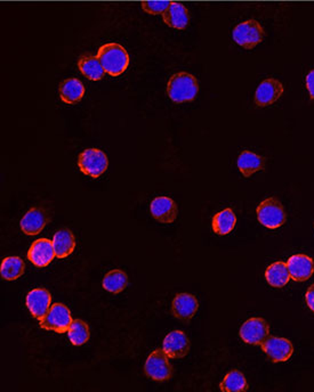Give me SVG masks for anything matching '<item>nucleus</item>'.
Masks as SVG:
<instances>
[{"instance_id": "nucleus-18", "label": "nucleus", "mask_w": 314, "mask_h": 392, "mask_svg": "<svg viewBox=\"0 0 314 392\" xmlns=\"http://www.w3.org/2000/svg\"><path fill=\"white\" fill-rule=\"evenodd\" d=\"M165 24L176 30H184L190 22L189 10L183 3L171 1L168 8L162 13Z\"/></svg>"}, {"instance_id": "nucleus-17", "label": "nucleus", "mask_w": 314, "mask_h": 392, "mask_svg": "<svg viewBox=\"0 0 314 392\" xmlns=\"http://www.w3.org/2000/svg\"><path fill=\"white\" fill-rule=\"evenodd\" d=\"M49 222V217L42 208H33L21 219L20 226L22 232L29 236L40 234Z\"/></svg>"}, {"instance_id": "nucleus-26", "label": "nucleus", "mask_w": 314, "mask_h": 392, "mask_svg": "<svg viewBox=\"0 0 314 392\" xmlns=\"http://www.w3.org/2000/svg\"><path fill=\"white\" fill-rule=\"evenodd\" d=\"M26 265L20 257H7L1 262L0 274L5 280H17L24 274Z\"/></svg>"}, {"instance_id": "nucleus-19", "label": "nucleus", "mask_w": 314, "mask_h": 392, "mask_svg": "<svg viewBox=\"0 0 314 392\" xmlns=\"http://www.w3.org/2000/svg\"><path fill=\"white\" fill-rule=\"evenodd\" d=\"M86 89L80 80L76 78H69L62 81L60 84L59 93L62 102L65 104H77L82 100Z\"/></svg>"}, {"instance_id": "nucleus-29", "label": "nucleus", "mask_w": 314, "mask_h": 392, "mask_svg": "<svg viewBox=\"0 0 314 392\" xmlns=\"http://www.w3.org/2000/svg\"><path fill=\"white\" fill-rule=\"evenodd\" d=\"M169 3L171 1L166 0H148V1H142L141 7L150 15H162V13L168 8Z\"/></svg>"}, {"instance_id": "nucleus-20", "label": "nucleus", "mask_w": 314, "mask_h": 392, "mask_svg": "<svg viewBox=\"0 0 314 392\" xmlns=\"http://www.w3.org/2000/svg\"><path fill=\"white\" fill-rule=\"evenodd\" d=\"M240 172L243 177H250L257 171H262L265 169V160L261 155H257L254 152L243 151L239 155L236 161Z\"/></svg>"}, {"instance_id": "nucleus-23", "label": "nucleus", "mask_w": 314, "mask_h": 392, "mask_svg": "<svg viewBox=\"0 0 314 392\" xmlns=\"http://www.w3.org/2000/svg\"><path fill=\"white\" fill-rule=\"evenodd\" d=\"M265 278L273 287H284L290 280L288 266L284 261L273 262L266 268Z\"/></svg>"}, {"instance_id": "nucleus-3", "label": "nucleus", "mask_w": 314, "mask_h": 392, "mask_svg": "<svg viewBox=\"0 0 314 392\" xmlns=\"http://www.w3.org/2000/svg\"><path fill=\"white\" fill-rule=\"evenodd\" d=\"M257 219L264 227L277 229L287 220L285 208L275 197H269L257 206Z\"/></svg>"}, {"instance_id": "nucleus-24", "label": "nucleus", "mask_w": 314, "mask_h": 392, "mask_svg": "<svg viewBox=\"0 0 314 392\" xmlns=\"http://www.w3.org/2000/svg\"><path fill=\"white\" fill-rule=\"evenodd\" d=\"M236 224V213H234V210L227 208L214 215L211 227L217 235L224 236V235L230 234L234 231Z\"/></svg>"}, {"instance_id": "nucleus-10", "label": "nucleus", "mask_w": 314, "mask_h": 392, "mask_svg": "<svg viewBox=\"0 0 314 392\" xmlns=\"http://www.w3.org/2000/svg\"><path fill=\"white\" fill-rule=\"evenodd\" d=\"M190 341L182 331H173L166 335L162 342V350L172 359H180L188 356L190 351Z\"/></svg>"}, {"instance_id": "nucleus-16", "label": "nucleus", "mask_w": 314, "mask_h": 392, "mask_svg": "<svg viewBox=\"0 0 314 392\" xmlns=\"http://www.w3.org/2000/svg\"><path fill=\"white\" fill-rule=\"evenodd\" d=\"M198 308H199V303L197 298L189 293H180L173 300V315L181 321H190L195 315Z\"/></svg>"}, {"instance_id": "nucleus-6", "label": "nucleus", "mask_w": 314, "mask_h": 392, "mask_svg": "<svg viewBox=\"0 0 314 392\" xmlns=\"http://www.w3.org/2000/svg\"><path fill=\"white\" fill-rule=\"evenodd\" d=\"M71 321V312L68 307L63 303H54L45 317L40 319V326L45 331H53L63 335L69 331Z\"/></svg>"}, {"instance_id": "nucleus-2", "label": "nucleus", "mask_w": 314, "mask_h": 392, "mask_svg": "<svg viewBox=\"0 0 314 392\" xmlns=\"http://www.w3.org/2000/svg\"><path fill=\"white\" fill-rule=\"evenodd\" d=\"M199 91L197 78L188 72H178L169 79L167 93L169 98L176 104L191 102Z\"/></svg>"}, {"instance_id": "nucleus-9", "label": "nucleus", "mask_w": 314, "mask_h": 392, "mask_svg": "<svg viewBox=\"0 0 314 392\" xmlns=\"http://www.w3.org/2000/svg\"><path fill=\"white\" fill-rule=\"evenodd\" d=\"M262 350L273 363H284L293 356L294 347L290 341L278 337H268L261 344Z\"/></svg>"}, {"instance_id": "nucleus-14", "label": "nucleus", "mask_w": 314, "mask_h": 392, "mask_svg": "<svg viewBox=\"0 0 314 392\" xmlns=\"http://www.w3.org/2000/svg\"><path fill=\"white\" fill-rule=\"evenodd\" d=\"M26 303L31 315L40 321L51 308L52 296L46 289H35L26 294Z\"/></svg>"}, {"instance_id": "nucleus-21", "label": "nucleus", "mask_w": 314, "mask_h": 392, "mask_svg": "<svg viewBox=\"0 0 314 392\" xmlns=\"http://www.w3.org/2000/svg\"><path fill=\"white\" fill-rule=\"evenodd\" d=\"M53 247L59 259L69 257L76 249L75 235L70 229H61L54 234Z\"/></svg>"}, {"instance_id": "nucleus-13", "label": "nucleus", "mask_w": 314, "mask_h": 392, "mask_svg": "<svg viewBox=\"0 0 314 392\" xmlns=\"http://www.w3.org/2000/svg\"><path fill=\"white\" fill-rule=\"evenodd\" d=\"M153 218L162 224H172L177 219L178 208L174 199L167 196H159L150 206Z\"/></svg>"}, {"instance_id": "nucleus-22", "label": "nucleus", "mask_w": 314, "mask_h": 392, "mask_svg": "<svg viewBox=\"0 0 314 392\" xmlns=\"http://www.w3.org/2000/svg\"><path fill=\"white\" fill-rule=\"evenodd\" d=\"M78 68L81 73L91 81L101 80L105 73L98 56L91 55L81 56L78 61Z\"/></svg>"}, {"instance_id": "nucleus-1", "label": "nucleus", "mask_w": 314, "mask_h": 392, "mask_svg": "<svg viewBox=\"0 0 314 392\" xmlns=\"http://www.w3.org/2000/svg\"><path fill=\"white\" fill-rule=\"evenodd\" d=\"M98 58L105 73L111 77H119L130 66V55L126 49L117 42H110L101 46Z\"/></svg>"}, {"instance_id": "nucleus-4", "label": "nucleus", "mask_w": 314, "mask_h": 392, "mask_svg": "<svg viewBox=\"0 0 314 392\" xmlns=\"http://www.w3.org/2000/svg\"><path fill=\"white\" fill-rule=\"evenodd\" d=\"M78 167L86 176L98 178L107 170L109 160L103 151L98 148H87L79 154Z\"/></svg>"}, {"instance_id": "nucleus-8", "label": "nucleus", "mask_w": 314, "mask_h": 392, "mask_svg": "<svg viewBox=\"0 0 314 392\" xmlns=\"http://www.w3.org/2000/svg\"><path fill=\"white\" fill-rule=\"evenodd\" d=\"M270 335V326L265 319L253 317L243 323L239 335L243 342L253 346H261Z\"/></svg>"}, {"instance_id": "nucleus-15", "label": "nucleus", "mask_w": 314, "mask_h": 392, "mask_svg": "<svg viewBox=\"0 0 314 392\" xmlns=\"http://www.w3.org/2000/svg\"><path fill=\"white\" fill-rule=\"evenodd\" d=\"M287 266L290 278L295 282H305L311 278L314 273V261L305 254H295L289 258Z\"/></svg>"}, {"instance_id": "nucleus-12", "label": "nucleus", "mask_w": 314, "mask_h": 392, "mask_svg": "<svg viewBox=\"0 0 314 392\" xmlns=\"http://www.w3.org/2000/svg\"><path fill=\"white\" fill-rule=\"evenodd\" d=\"M55 257L53 242L49 241L47 238H40L33 242L31 248L28 251V259L36 267H47Z\"/></svg>"}, {"instance_id": "nucleus-7", "label": "nucleus", "mask_w": 314, "mask_h": 392, "mask_svg": "<svg viewBox=\"0 0 314 392\" xmlns=\"http://www.w3.org/2000/svg\"><path fill=\"white\" fill-rule=\"evenodd\" d=\"M144 372L148 377L158 382L168 381L173 375V366L165 351L162 349L152 351L146 359Z\"/></svg>"}, {"instance_id": "nucleus-25", "label": "nucleus", "mask_w": 314, "mask_h": 392, "mask_svg": "<svg viewBox=\"0 0 314 392\" xmlns=\"http://www.w3.org/2000/svg\"><path fill=\"white\" fill-rule=\"evenodd\" d=\"M104 289H107V292L118 294L123 292L128 285V276L123 270L114 269L111 270L104 276L103 282H102Z\"/></svg>"}, {"instance_id": "nucleus-27", "label": "nucleus", "mask_w": 314, "mask_h": 392, "mask_svg": "<svg viewBox=\"0 0 314 392\" xmlns=\"http://www.w3.org/2000/svg\"><path fill=\"white\" fill-rule=\"evenodd\" d=\"M69 340L76 347H80L89 340L91 332L87 323L81 319H72L68 331Z\"/></svg>"}, {"instance_id": "nucleus-5", "label": "nucleus", "mask_w": 314, "mask_h": 392, "mask_svg": "<svg viewBox=\"0 0 314 392\" xmlns=\"http://www.w3.org/2000/svg\"><path fill=\"white\" fill-rule=\"evenodd\" d=\"M265 36L263 26L256 19H248L234 28L232 38L245 49H253L263 42Z\"/></svg>"}, {"instance_id": "nucleus-30", "label": "nucleus", "mask_w": 314, "mask_h": 392, "mask_svg": "<svg viewBox=\"0 0 314 392\" xmlns=\"http://www.w3.org/2000/svg\"><path fill=\"white\" fill-rule=\"evenodd\" d=\"M306 88H308V93L312 100H314V70L308 72L306 75Z\"/></svg>"}, {"instance_id": "nucleus-31", "label": "nucleus", "mask_w": 314, "mask_h": 392, "mask_svg": "<svg viewBox=\"0 0 314 392\" xmlns=\"http://www.w3.org/2000/svg\"><path fill=\"white\" fill-rule=\"evenodd\" d=\"M306 303H308V308L314 312V284L308 287V292H306Z\"/></svg>"}, {"instance_id": "nucleus-11", "label": "nucleus", "mask_w": 314, "mask_h": 392, "mask_svg": "<svg viewBox=\"0 0 314 392\" xmlns=\"http://www.w3.org/2000/svg\"><path fill=\"white\" fill-rule=\"evenodd\" d=\"M285 89L277 79H266L259 84L255 93V103L257 107H265L272 105L282 96Z\"/></svg>"}, {"instance_id": "nucleus-28", "label": "nucleus", "mask_w": 314, "mask_h": 392, "mask_svg": "<svg viewBox=\"0 0 314 392\" xmlns=\"http://www.w3.org/2000/svg\"><path fill=\"white\" fill-rule=\"evenodd\" d=\"M220 389L225 392L246 391L248 390V383L240 371H231L220 382Z\"/></svg>"}]
</instances>
